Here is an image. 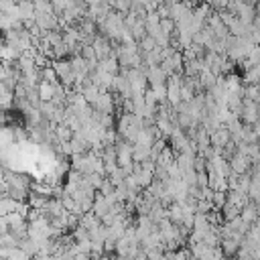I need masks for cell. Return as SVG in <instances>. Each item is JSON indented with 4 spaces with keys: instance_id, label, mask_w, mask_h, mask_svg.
<instances>
[{
    "instance_id": "cell-1",
    "label": "cell",
    "mask_w": 260,
    "mask_h": 260,
    "mask_svg": "<svg viewBox=\"0 0 260 260\" xmlns=\"http://www.w3.org/2000/svg\"><path fill=\"white\" fill-rule=\"evenodd\" d=\"M53 69H55L59 81H61L67 89H71L73 83H75V73H73V69H71V61H69V59H55V61H53Z\"/></svg>"
},
{
    "instance_id": "cell-2",
    "label": "cell",
    "mask_w": 260,
    "mask_h": 260,
    "mask_svg": "<svg viewBox=\"0 0 260 260\" xmlns=\"http://www.w3.org/2000/svg\"><path fill=\"white\" fill-rule=\"evenodd\" d=\"M258 114H260V104L254 100L242 98V110H240V120L248 126L258 124Z\"/></svg>"
},
{
    "instance_id": "cell-3",
    "label": "cell",
    "mask_w": 260,
    "mask_h": 260,
    "mask_svg": "<svg viewBox=\"0 0 260 260\" xmlns=\"http://www.w3.org/2000/svg\"><path fill=\"white\" fill-rule=\"evenodd\" d=\"M116 160H118V167H132L134 165V158H132V142L124 140L122 136L116 142Z\"/></svg>"
},
{
    "instance_id": "cell-4",
    "label": "cell",
    "mask_w": 260,
    "mask_h": 260,
    "mask_svg": "<svg viewBox=\"0 0 260 260\" xmlns=\"http://www.w3.org/2000/svg\"><path fill=\"white\" fill-rule=\"evenodd\" d=\"M230 140H232V132L228 130L225 124H221V126H217L215 130L209 132V144H211L213 148H219V150H221Z\"/></svg>"
},
{
    "instance_id": "cell-5",
    "label": "cell",
    "mask_w": 260,
    "mask_h": 260,
    "mask_svg": "<svg viewBox=\"0 0 260 260\" xmlns=\"http://www.w3.org/2000/svg\"><path fill=\"white\" fill-rule=\"evenodd\" d=\"M91 47L95 49V57H98V61H102V59L110 57V55H112V51H114L112 41H110L108 37H104V35H95V37H93V41H91Z\"/></svg>"
},
{
    "instance_id": "cell-6",
    "label": "cell",
    "mask_w": 260,
    "mask_h": 260,
    "mask_svg": "<svg viewBox=\"0 0 260 260\" xmlns=\"http://www.w3.org/2000/svg\"><path fill=\"white\" fill-rule=\"evenodd\" d=\"M250 167H252V158H250L248 154L236 152V154L230 158V169H232V173H236V175H244V173H248Z\"/></svg>"
},
{
    "instance_id": "cell-7",
    "label": "cell",
    "mask_w": 260,
    "mask_h": 260,
    "mask_svg": "<svg viewBox=\"0 0 260 260\" xmlns=\"http://www.w3.org/2000/svg\"><path fill=\"white\" fill-rule=\"evenodd\" d=\"M95 112H102V114H112L114 108H116V102H114V93L112 91H102L98 102L91 106Z\"/></svg>"
},
{
    "instance_id": "cell-8",
    "label": "cell",
    "mask_w": 260,
    "mask_h": 260,
    "mask_svg": "<svg viewBox=\"0 0 260 260\" xmlns=\"http://www.w3.org/2000/svg\"><path fill=\"white\" fill-rule=\"evenodd\" d=\"M146 79H148V87L158 85V83H167V73L160 69V65H152L146 69Z\"/></svg>"
},
{
    "instance_id": "cell-9",
    "label": "cell",
    "mask_w": 260,
    "mask_h": 260,
    "mask_svg": "<svg viewBox=\"0 0 260 260\" xmlns=\"http://www.w3.org/2000/svg\"><path fill=\"white\" fill-rule=\"evenodd\" d=\"M110 203H108V199H106V195H102L100 191H95V197H93V207H91V211L102 219L108 211H110Z\"/></svg>"
},
{
    "instance_id": "cell-10",
    "label": "cell",
    "mask_w": 260,
    "mask_h": 260,
    "mask_svg": "<svg viewBox=\"0 0 260 260\" xmlns=\"http://www.w3.org/2000/svg\"><path fill=\"white\" fill-rule=\"evenodd\" d=\"M37 93H39V100L41 102H51L55 98V85L49 83V81H39Z\"/></svg>"
},
{
    "instance_id": "cell-11",
    "label": "cell",
    "mask_w": 260,
    "mask_h": 260,
    "mask_svg": "<svg viewBox=\"0 0 260 260\" xmlns=\"http://www.w3.org/2000/svg\"><path fill=\"white\" fill-rule=\"evenodd\" d=\"M240 244H242V242H238L236 238H221V242H219L223 256H234V254H238Z\"/></svg>"
},
{
    "instance_id": "cell-12",
    "label": "cell",
    "mask_w": 260,
    "mask_h": 260,
    "mask_svg": "<svg viewBox=\"0 0 260 260\" xmlns=\"http://www.w3.org/2000/svg\"><path fill=\"white\" fill-rule=\"evenodd\" d=\"M18 12H20V20H30V18H35V16H37V10H35L32 0L18 2Z\"/></svg>"
},
{
    "instance_id": "cell-13",
    "label": "cell",
    "mask_w": 260,
    "mask_h": 260,
    "mask_svg": "<svg viewBox=\"0 0 260 260\" xmlns=\"http://www.w3.org/2000/svg\"><path fill=\"white\" fill-rule=\"evenodd\" d=\"M100 67L104 69V71H108V73H112V75H118V71H120V63H118V57H106V59H102L100 61Z\"/></svg>"
},
{
    "instance_id": "cell-14",
    "label": "cell",
    "mask_w": 260,
    "mask_h": 260,
    "mask_svg": "<svg viewBox=\"0 0 260 260\" xmlns=\"http://www.w3.org/2000/svg\"><path fill=\"white\" fill-rule=\"evenodd\" d=\"M18 203H20V201L12 199L10 195L2 197V199H0V215H8L10 211H16V209H18Z\"/></svg>"
},
{
    "instance_id": "cell-15",
    "label": "cell",
    "mask_w": 260,
    "mask_h": 260,
    "mask_svg": "<svg viewBox=\"0 0 260 260\" xmlns=\"http://www.w3.org/2000/svg\"><path fill=\"white\" fill-rule=\"evenodd\" d=\"M132 158H134V162H142V160L150 158V148L142 146V144H132Z\"/></svg>"
},
{
    "instance_id": "cell-16",
    "label": "cell",
    "mask_w": 260,
    "mask_h": 260,
    "mask_svg": "<svg viewBox=\"0 0 260 260\" xmlns=\"http://www.w3.org/2000/svg\"><path fill=\"white\" fill-rule=\"evenodd\" d=\"M18 248H22V250H24V252H26L30 258L39 254V242H37V240H32V238H28V236H26L24 240H20Z\"/></svg>"
},
{
    "instance_id": "cell-17",
    "label": "cell",
    "mask_w": 260,
    "mask_h": 260,
    "mask_svg": "<svg viewBox=\"0 0 260 260\" xmlns=\"http://www.w3.org/2000/svg\"><path fill=\"white\" fill-rule=\"evenodd\" d=\"M55 136H57L59 142H69L73 138V130L67 124H57L55 126Z\"/></svg>"
},
{
    "instance_id": "cell-18",
    "label": "cell",
    "mask_w": 260,
    "mask_h": 260,
    "mask_svg": "<svg viewBox=\"0 0 260 260\" xmlns=\"http://www.w3.org/2000/svg\"><path fill=\"white\" fill-rule=\"evenodd\" d=\"M150 219L154 221V223H158V221H162L165 217H167V207L160 203V201H156L154 205H152V209H150Z\"/></svg>"
},
{
    "instance_id": "cell-19",
    "label": "cell",
    "mask_w": 260,
    "mask_h": 260,
    "mask_svg": "<svg viewBox=\"0 0 260 260\" xmlns=\"http://www.w3.org/2000/svg\"><path fill=\"white\" fill-rule=\"evenodd\" d=\"M130 30H132V35H134L136 43L148 35V32H146V24H144V18H138V20H136V22L130 26Z\"/></svg>"
},
{
    "instance_id": "cell-20",
    "label": "cell",
    "mask_w": 260,
    "mask_h": 260,
    "mask_svg": "<svg viewBox=\"0 0 260 260\" xmlns=\"http://www.w3.org/2000/svg\"><path fill=\"white\" fill-rule=\"evenodd\" d=\"M138 47H140V53H150V51H154V49H156L158 45H156L154 37L146 35L144 39H140V41H138Z\"/></svg>"
},
{
    "instance_id": "cell-21",
    "label": "cell",
    "mask_w": 260,
    "mask_h": 260,
    "mask_svg": "<svg viewBox=\"0 0 260 260\" xmlns=\"http://www.w3.org/2000/svg\"><path fill=\"white\" fill-rule=\"evenodd\" d=\"M32 4H35L37 14H51V12H55L51 0H32Z\"/></svg>"
},
{
    "instance_id": "cell-22",
    "label": "cell",
    "mask_w": 260,
    "mask_h": 260,
    "mask_svg": "<svg viewBox=\"0 0 260 260\" xmlns=\"http://www.w3.org/2000/svg\"><path fill=\"white\" fill-rule=\"evenodd\" d=\"M41 81H49V83H53V85H55V83H59V77H57V73H55L53 65H51V67L47 65V67H43V69H41Z\"/></svg>"
},
{
    "instance_id": "cell-23",
    "label": "cell",
    "mask_w": 260,
    "mask_h": 260,
    "mask_svg": "<svg viewBox=\"0 0 260 260\" xmlns=\"http://www.w3.org/2000/svg\"><path fill=\"white\" fill-rule=\"evenodd\" d=\"M160 30H162L165 35L173 37V35H175V30H177V22H175L171 16H167V18H160Z\"/></svg>"
},
{
    "instance_id": "cell-24",
    "label": "cell",
    "mask_w": 260,
    "mask_h": 260,
    "mask_svg": "<svg viewBox=\"0 0 260 260\" xmlns=\"http://www.w3.org/2000/svg\"><path fill=\"white\" fill-rule=\"evenodd\" d=\"M51 4H53V8H55V12L61 14L63 10H67V8L73 4V0H51Z\"/></svg>"
},
{
    "instance_id": "cell-25",
    "label": "cell",
    "mask_w": 260,
    "mask_h": 260,
    "mask_svg": "<svg viewBox=\"0 0 260 260\" xmlns=\"http://www.w3.org/2000/svg\"><path fill=\"white\" fill-rule=\"evenodd\" d=\"M6 260H30V256H28L22 248H14V250H12V254H10Z\"/></svg>"
},
{
    "instance_id": "cell-26",
    "label": "cell",
    "mask_w": 260,
    "mask_h": 260,
    "mask_svg": "<svg viewBox=\"0 0 260 260\" xmlns=\"http://www.w3.org/2000/svg\"><path fill=\"white\" fill-rule=\"evenodd\" d=\"M114 189H116V187H114V183L106 177V179H104V183H102V187H100V193H102V195H110V193H114Z\"/></svg>"
},
{
    "instance_id": "cell-27",
    "label": "cell",
    "mask_w": 260,
    "mask_h": 260,
    "mask_svg": "<svg viewBox=\"0 0 260 260\" xmlns=\"http://www.w3.org/2000/svg\"><path fill=\"white\" fill-rule=\"evenodd\" d=\"M14 140H16V142H24V140H26V134H24L22 128H14Z\"/></svg>"
},
{
    "instance_id": "cell-28",
    "label": "cell",
    "mask_w": 260,
    "mask_h": 260,
    "mask_svg": "<svg viewBox=\"0 0 260 260\" xmlns=\"http://www.w3.org/2000/svg\"><path fill=\"white\" fill-rule=\"evenodd\" d=\"M8 77V69H6V63L0 61V81H4Z\"/></svg>"
},
{
    "instance_id": "cell-29",
    "label": "cell",
    "mask_w": 260,
    "mask_h": 260,
    "mask_svg": "<svg viewBox=\"0 0 260 260\" xmlns=\"http://www.w3.org/2000/svg\"><path fill=\"white\" fill-rule=\"evenodd\" d=\"M83 2H85L87 6H95V4H100L102 0H83Z\"/></svg>"
},
{
    "instance_id": "cell-30",
    "label": "cell",
    "mask_w": 260,
    "mask_h": 260,
    "mask_svg": "<svg viewBox=\"0 0 260 260\" xmlns=\"http://www.w3.org/2000/svg\"><path fill=\"white\" fill-rule=\"evenodd\" d=\"M4 175H6V171L0 167V183H6V181H4Z\"/></svg>"
},
{
    "instance_id": "cell-31",
    "label": "cell",
    "mask_w": 260,
    "mask_h": 260,
    "mask_svg": "<svg viewBox=\"0 0 260 260\" xmlns=\"http://www.w3.org/2000/svg\"><path fill=\"white\" fill-rule=\"evenodd\" d=\"M95 260H114V258H110L108 254H104V256H100V258H95Z\"/></svg>"
},
{
    "instance_id": "cell-32",
    "label": "cell",
    "mask_w": 260,
    "mask_h": 260,
    "mask_svg": "<svg viewBox=\"0 0 260 260\" xmlns=\"http://www.w3.org/2000/svg\"><path fill=\"white\" fill-rule=\"evenodd\" d=\"M53 260H61V258H59V256H53Z\"/></svg>"
},
{
    "instance_id": "cell-33",
    "label": "cell",
    "mask_w": 260,
    "mask_h": 260,
    "mask_svg": "<svg viewBox=\"0 0 260 260\" xmlns=\"http://www.w3.org/2000/svg\"><path fill=\"white\" fill-rule=\"evenodd\" d=\"M14 2H24V0H14Z\"/></svg>"
},
{
    "instance_id": "cell-34",
    "label": "cell",
    "mask_w": 260,
    "mask_h": 260,
    "mask_svg": "<svg viewBox=\"0 0 260 260\" xmlns=\"http://www.w3.org/2000/svg\"><path fill=\"white\" fill-rule=\"evenodd\" d=\"M0 260H2V258H0Z\"/></svg>"
}]
</instances>
